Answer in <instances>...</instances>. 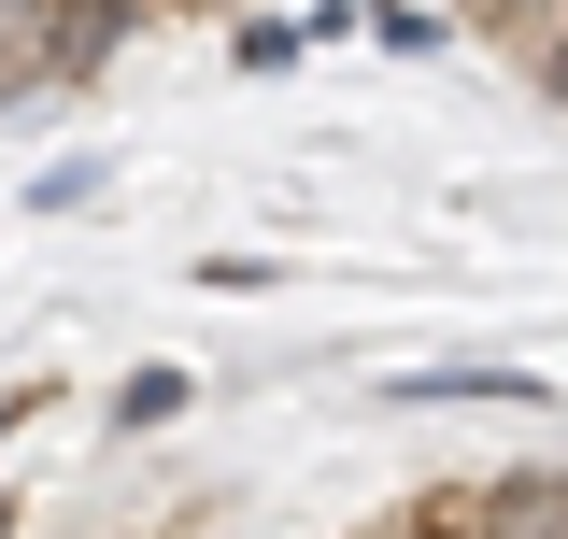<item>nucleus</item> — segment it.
I'll list each match as a JSON object with an SVG mask.
<instances>
[{
    "label": "nucleus",
    "instance_id": "nucleus-1",
    "mask_svg": "<svg viewBox=\"0 0 568 539\" xmlns=\"http://www.w3.org/2000/svg\"><path fill=\"white\" fill-rule=\"evenodd\" d=\"M156 0H43V58L29 71H58V85H85V71H114V43H129Z\"/></svg>",
    "mask_w": 568,
    "mask_h": 539
},
{
    "label": "nucleus",
    "instance_id": "nucleus-2",
    "mask_svg": "<svg viewBox=\"0 0 568 539\" xmlns=\"http://www.w3.org/2000/svg\"><path fill=\"white\" fill-rule=\"evenodd\" d=\"M171 411H185V369H142L129 398H114V426H171Z\"/></svg>",
    "mask_w": 568,
    "mask_h": 539
},
{
    "label": "nucleus",
    "instance_id": "nucleus-3",
    "mask_svg": "<svg viewBox=\"0 0 568 539\" xmlns=\"http://www.w3.org/2000/svg\"><path fill=\"white\" fill-rule=\"evenodd\" d=\"M369 29H384V43L413 58V43H440V0H369Z\"/></svg>",
    "mask_w": 568,
    "mask_h": 539
},
{
    "label": "nucleus",
    "instance_id": "nucleus-4",
    "mask_svg": "<svg viewBox=\"0 0 568 539\" xmlns=\"http://www.w3.org/2000/svg\"><path fill=\"white\" fill-rule=\"evenodd\" d=\"M526 71H540V100H568V14L540 29V43H526Z\"/></svg>",
    "mask_w": 568,
    "mask_h": 539
}]
</instances>
